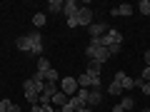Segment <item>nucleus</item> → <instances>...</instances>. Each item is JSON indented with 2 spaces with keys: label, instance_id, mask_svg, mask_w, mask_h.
I'll return each instance as SVG.
<instances>
[{
  "label": "nucleus",
  "instance_id": "obj_13",
  "mask_svg": "<svg viewBox=\"0 0 150 112\" xmlns=\"http://www.w3.org/2000/svg\"><path fill=\"white\" fill-rule=\"evenodd\" d=\"M108 37H110L112 45H123V32H120V30H112V27H110V30H108Z\"/></svg>",
  "mask_w": 150,
  "mask_h": 112
},
{
  "label": "nucleus",
  "instance_id": "obj_1",
  "mask_svg": "<svg viewBox=\"0 0 150 112\" xmlns=\"http://www.w3.org/2000/svg\"><path fill=\"white\" fill-rule=\"evenodd\" d=\"M40 92H43V90H40V87H38L33 80H25V82H23V95H25V100L30 102V105H38Z\"/></svg>",
  "mask_w": 150,
  "mask_h": 112
},
{
  "label": "nucleus",
  "instance_id": "obj_18",
  "mask_svg": "<svg viewBox=\"0 0 150 112\" xmlns=\"http://www.w3.org/2000/svg\"><path fill=\"white\" fill-rule=\"evenodd\" d=\"M75 80H78V87H85V90H93V87H90V77H88V72H83L80 77H75Z\"/></svg>",
  "mask_w": 150,
  "mask_h": 112
},
{
  "label": "nucleus",
  "instance_id": "obj_26",
  "mask_svg": "<svg viewBox=\"0 0 150 112\" xmlns=\"http://www.w3.org/2000/svg\"><path fill=\"white\" fill-rule=\"evenodd\" d=\"M68 27H78V18H68Z\"/></svg>",
  "mask_w": 150,
  "mask_h": 112
},
{
  "label": "nucleus",
  "instance_id": "obj_29",
  "mask_svg": "<svg viewBox=\"0 0 150 112\" xmlns=\"http://www.w3.org/2000/svg\"><path fill=\"white\" fill-rule=\"evenodd\" d=\"M30 112H43V107H40V105H33V107H30Z\"/></svg>",
  "mask_w": 150,
  "mask_h": 112
},
{
  "label": "nucleus",
  "instance_id": "obj_15",
  "mask_svg": "<svg viewBox=\"0 0 150 112\" xmlns=\"http://www.w3.org/2000/svg\"><path fill=\"white\" fill-rule=\"evenodd\" d=\"M88 95H90V90H85V87H80V90L75 92V100L80 102L83 107H88Z\"/></svg>",
  "mask_w": 150,
  "mask_h": 112
},
{
  "label": "nucleus",
  "instance_id": "obj_4",
  "mask_svg": "<svg viewBox=\"0 0 150 112\" xmlns=\"http://www.w3.org/2000/svg\"><path fill=\"white\" fill-rule=\"evenodd\" d=\"M108 30H110V25H108V22H93V25L88 27V32H90L93 40H98V37L108 35Z\"/></svg>",
  "mask_w": 150,
  "mask_h": 112
},
{
  "label": "nucleus",
  "instance_id": "obj_20",
  "mask_svg": "<svg viewBox=\"0 0 150 112\" xmlns=\"http://www.w3.org/2000/svg\"><path fill=\"white\" fill-rule=\"evenodd\" d=\"M45 82H60V77H58V70H55V67H50L48 72H45Z\"/></svg>",
  "mask_w": 150,
  "mask_h": 112
},
{
  "label": "nucleus",
  "instance_id": "obj_33",
  "mask_svg": "<svg viewBox=\"0 0 150 112\" xmlns=\"http://www.w3.org/2000/svg\"><path fill=\"white\" fill-rule=\"evenodd\" d=\"M143 112H150V107H143Z\"/></svg>",
  "mask_w": 150,
  "mask_h": 112
},
{
  "label": "nucleus",
  "instance_id": "obj_32",
  "mask_svg": "<svg viewBox=\"0 0 150 112\" xmlns=\"http://www.w3.org/2000/svg\"><path fill=\"white\" fill-rule=\"evenodd\" d=\"M53 112H63V110H58V107H53Z\"/></svg>",
  "mask_w": 150,
  "mask_h": 112
},
{
  "label": "nucleus",
  "instance_id": "obj_14",
  "mask_svg": "<svg viewBox=\"0 0 150 112\" xmlns=\"http://www.w3.org/2000/svg\"><path fill=\"white\" fill-rule=\"evenodd\" d=\"M108 92H110L112 97H120V95H123L125 90H123V85H120L118 80H112V82H110V87H108Z\"/></svg>",
  "mask_w": 150,
  "mask_h": 112
},
{
  "label": "nucleus",
  "instance_id": "obj_11",
  "mask_svg": "<svg viewBox=\"0 0 150 112\" xmlns=\"http://www.w3.org/2000/svg\"><path fill=\"white\" fill-rule=\"evenodd\" d=\"M90 77H100V72H103V65L100 62H95V60H90V65H88V70H85Z\"/></svg>",
  "mask_w": 150,
  "mask_h": 112
},
{
  "label": "nucleus",
  "instance_id": "obj_3",
  "mask_svg": "<svg viewBox=\"0 0 150 112\" xmlns=\"http://www.w3.org/2000/svg\"><path fill=\"white\" fill-rule=\"evenodd\" d=\"M75 18H78V27H90L93 25V8H80Z\"/></svg>",
  "mask_w": 150,
  "mask_h": 112
},
{
  "label": "nucleus",
  "instance_id": "obj_31",
  "mask_svg": "<svg viewBox=\"0 0 150 112\" xmlns=\"http://www.w3.org/2000/svg\"><path fill=\"white\" fill-rule=\"evenodd\" d=\"M78 112H93V110H90V107H80V110H78Z\"/></svg>",
  "mask_w": 150,
  "mask_h": 112
},
{
  "label": "nucleus",
  "instance_id": "obj_22",
  "mask_svg": "<svg viewBox=\"0 0 150 112\" xmlns=\"http://www.w3.org/2000/svg\"><path fill=\"white\" fill-rule=\"evenodd\" d=\"M120 85H123V90H133V87H135V80H133V77H128V75H125L123 80H120Z\"/></svg>",
  "mask_w": 150,
  "mask_h": 112
},
{
  "label": "nucleus",
  "instance_id": "obj_8",
  "mask_svg": "<svg viewBox=\"0 0 150 112\" xmlns=\"http://www.w3.org/2000/svg\"><path fill=\"white\" fill-rule=\"evenodd\" d=\"M135 13V8L130 5V3H123V5H118V8H112V15H123V18H130Z\"/></svg>",
  "mask_w": 150,
  "mask_h": 112
},
{
  "label": "nucleus",
  "instance_id": "obj_6",
  "mask_svg": "<svg viewBox=\"0 0 150 112\" xmlns=\"http://www.w3.org/2000/svg\"><path fill=\"white\" fill-rule=\"evenodd\" d=\"M15 48L20 50V52H30L33 50V40H30V35H20L15 40Z\"/></svg>",
  "mask_w": 150,
  "mask_h": 112
},
{
  "label": "nucleus",
  "instance_id": "obj_16",
  "mask_svg": "<svg viewBox=\"0 0 150 112\" xmlns=\"http://www.w3.org/2000/svg\"><path fill=\"white\" fill-rule=\"evenodd\" d=\"M48 70H50V60L45 55H40L38 57V72H48Z\"/></svg>",
  "mask_w": 150,
  "mask_h": 112
},
{
  "label": "nucleus",
  "instance_id": "obj_10",
  "mask_svg": "<svg viewBox=\"0 0 150 112\" xmlns=\"http://www.w3.org/2000/svg\"><path fill=\"white\" fill-rule=\"evenodd\" d=\"M100 102H103V92L100 90H90V95H88V107L93 110V107H98Z\"/></svg>",
  "mask_w": 150,
  "mask_h": 112
},
{
  "label": "nucleus",
  "instance_id": "obj_12",
  "mask_svg": "<svg viewBox=\"0 0 150 112\" xmlns=\"http://www.w3.org/2000/svg\"><path fill=\"white\" fill-rule=\"evenodd\" d=\"M63 5H65V0H50L48 3V13L58 15V13H63Z\"/></svg>",
  "mask_w": 150,
  "mask_h": 112
},
{
  "label": "nucleus",
  "instance_id": "obj_21",
  "mask_svg": "<svg viewBox=\"0 0 150 112\" xmlns=\"http://www.w3.org/2000/svg\"><path fill=\"white\" fill-rule=\"evenodd\" d=\"M138 10L143 13V15L150 18V0H140V3H138Z\"/></svg>",
  "mask_w": 150,
  "mask_h": 112
},
{
  "label": "nucleus",
  "instance_id": "obj_5",
  "mask_svg": "<svg viewBox=\"0 0 150 112\" xmlns=\"http://www.w3.org/2000/svg\"><path fill=\"white\" fill-rule=\"evenodd\" d=\"M78 10H80V5H78L75 0H65V5H63V15H65V20H68V18H75V15H78Z\"/></svg>",
  "mask_w": 150,
  "mask_h": 112
},
{
  "label": "nucleus",
  "instance_id": "obj_25",
  "mask_svg": "<svg viewBox=\"0 0 150 112\" xmlns=\"http://www.w3.org/2000/svg\"><path fill=\"white\" fill-rule=\"evenodd\" d=\"M108 50H110V55H118V52H120V50H123V48H120V45H110V48H108Z\"/></svg>",
  "mask_w": 150,
  "mask_h": 112
},
{
  "label": "nucleus",
  "instance_id": "obj_27",
  "mask_svg": "<svg viewBox=\"0 0 150 112\" xmlns=\"http://www.w3.org/2000/svg\"><path fill=\"white\" fill-rule=\"evenodd\" d=\"M8 112H20V107H18L15 102H10V107H8Z\"/></svg>",
  "mask_w": 150,
  "mask_h": 112
},
{
  "label": "nucleus",
  "instance_id": "obj_2",
  "mask_svg": "<svg viewBox=\"0 0 150 112\" xmlns=\"http://www.w3.org/2000/svg\"><path fill=\"white\" fill-rule=\"evenodd\" d=\"M60 90L68 97H75V92L80 90V87H78V80H75V77H63V80H60Z\"/></svg>",
  "mask_w": 150,
  "mask_h": 112
},
{
  "label": "nucleus",
  "instance_id": "obj_7",
  "mask_svg": "<svg viewBox=\"0 0 150 112\" xmlns=\"http://www.w3.org/2000/svg\"><path fill=\"white\" fill-rule=\"evenodd\" d=\"M68 100H70V97L65 95L63 90H58V92H55V95H53V100H50V105H55V107H58V110H63V107L68 105Z\"/></svg>",
  "mask_w": 150,
  "mask_h": 112
},
{
  "label": "nucleus",
  "instance_id": "obj_28",
  "mask_svg": "<svg viewBox=\"0 0 150 112\" xmlns=\"http://www.w3.org/2000/svg\"><path fill=\"white\" fill-rule=\"evenodd\" d=\"M143 57H145V65L150 67V50H145V55H143Z\"/></svg>",
  "mask_w": 150,
  "mask_h": 112
},
{
  "label": "nucleus",
  "instance_id": "obj_30",
  "mask_svg": "<svg viewBox=\"0 0 150 112\" xmlns=\"http://www.w3.org/2000/svg\"><path fill=\"white\" fill-rule=\"evenodd\" d=\"M112 112H125V110H123L120 105H115V107H112Z\"/></svg>",
  "mask_w": 150,
  "mask_h": 112
},
{
  "label": "nucleus",
  "instance_id": "obj_23",
  "mask_svg": "<svg viewBox=\"0 0 150 112\" xmlns=\"http://www.w3.org/2000/svg\"><path fill=\"white\" fill-rule=\"evenodd\" d=\"M140 80H143V82H150V67H145V70H143V75H140Z\"/></svg>",
  "mask_w": 150,
  "mask_h": 112
},
{
  "label": "nucleus",
  "instance_id": "obj_9",
  "mask_svg": "<svg viewBox=\"0 0 150 112\" xmlns=\"http://www.w3.org/2000/svg\"><path fill=\"white\" fill-rule=\"evenodd\" d=\"M110 57H112V55H110V50H108V48H98L95 55H93V60H95V62H100V65H105Z\"/></svg>",
  "mask_w": 150,
  "mask_h": 112
},
{
  "label": "nucleus",
  "instance_id": "obj_24",
  "mask_svg": "<svg viewBox=\"0 0 150 112\" xmlns=\"http://www.w3.org/2000/svg\"><path fill=\"white\" fill-rule=\"evenodd\" d=\"M8 107H10V100H0V112H8Z\"/></svg>",
  "mask_w": 150,
  "mask_h": 112
},
{
  "label": "nucleus",
  "instance_id": "obj_19",
  "mask_svg": "<svg viewBox=\"0 0 150 112\" xmlns=\"http://www.w3.org/2000/svg\"><path fill=\"white\" fill-rule=\"evenodd\" d=\"M120 107H123V110H133L135 107V100L130 95H123V100H120Z\"/></svg>",
  "mask_w": 150,
  "mask_h": 112
},
{
  "label": "nucleus",
  "instance_id": "obj_17",
  "mask_svg": "<svg viewBox=\"0 0 150 112\" xmlns=\"http://www.w3.org/2000/svg\"><path fill=\"white\" fill-rule=\"evenodd\" d=\"M45 22H48V15H45V13H35V15H33V25L35 27H43Z\"/></svg>",
  "mask_w": 150,
  "mask_h": 112
}]
</instances>
